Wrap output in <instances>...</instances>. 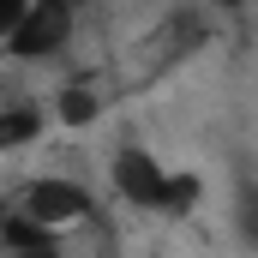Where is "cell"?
Masks as SVG:
<instances>
[{
  "label": "cell",
  "instance_id": "obj_1",
  "mask_svg": "<svg viewBox=\"0 0 258 258\" xmlns=\"http://www.w3.org/2000/svg\"><path fill=\"white\" fill-rule=\"evenodd\" d=\"M108 180H114V198L132 204V210H156V216H192L204 186L198 174H180L168 168L162 156H150L144 144H120L108 156Z\"/></svg>",
  "mask_w": 258,
  "mask_h": 258
},
{
  "label": "cell",
  "instance_id": "obj_2",
  "mask_svg": "<svg viewBox=\"0 0 258 258\" xmlns=\"http://www.w3.org/2000/svg\"><path fill=\"white\" fill-rule=\"evenodd\" d=\"M18 210H24L30 222L54 228V234L96 222V198L84 192L78 180H66V174H36V180H24V192H18Z\"/></svg>",
  "mask_w": 258,
  "mask_h": 258
},
{
  "label": "cell",
  "instance_id": "obj_3",
  "mask_svg": "<svg viewBox=\"0 0 258 258\" xmlns=\"http://www.w3.org/2000/svg\"><path fill=\"white\" fill-rule=\"evenodd\" d=\"M66 42H72V0H30L24 18L6 30L12 60H54Z\"/></svg>",
  "mask_w": 258,
  "mask_h": 258
},
{
  "label": "cell",
  "instance_id": "obj_4",
  "mask_svg": "<svg viewBox=\"0 0 258 258\" xmlns=\"http://www.w3.org/2000/svg\"><path fill=\"white\" fill-rule=\"evenodd\" d=\"M0 252L6 258H60V234L30 222L24 210H6L0 216Z\"/></svg>",
  "mask_w": 258,
  "mask_h": 258
},
{
  "label": "cell",
  "instance_id": "obj_5",
  "mask_svg": "<svg viewBox=\"0 0 258 258\" xmlns=\"http://www.w3.org/2000/svg\"><path fill=\"white\" fill-rule=\"evenodd\" d=\"M36 132H42V108H30V102L24 108H0V156L18 150V144H30Z\"/></svg>",
  "mask_w": 258,
  "mask_h": 258
},
{
  "label": "cell",
  "instance_id": "obj_6",
  "mask_svg": "<svg viewBox=\"0 0 258 258\" xmlns=\"http://www.w3.org/2000/svg\"><path fill=\"white\" fill-rule=\"evenodd\" d=\"M234 234H240V246L258 252V186H252V180L234 192Z\"/></svg>",
  "mask_w": 258,
  "mask_h": 258
},
{
  "label": "cell",
  "instance_id": "obj_7",
  "mask_svg": "<svg viewBox=\"0 0 258 258\" xmlns=\"http://www.w3.org/2000/svg\"><path fill=\"white\" fill-rule=\"evenodd\" d=\"M60 120H66V126H90V120H96V96L78 90V84L60 90Z\"/></svg>",
  "mask_w": 258,
  "mask_h": 258
},
{
  "label": "cell",
  "instance_id": "obj_8",
  "mask_svg": "<svg viewBox=\"0 0 258 258\" xmlns=\"http://www.w3.org/2000/svg\"><path fill=\"white\" fill-rule=\"evenodd\" d=\"M24 6H30V0H0V42H6V30L24 18Z\"/></svg>",
  "mask_w": 258,
  "mask_h": 258
}]
</instances>
